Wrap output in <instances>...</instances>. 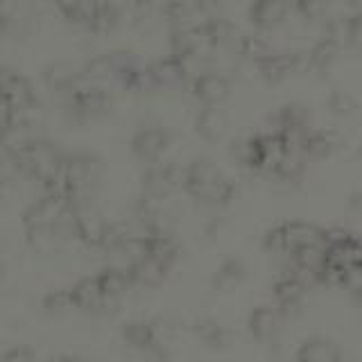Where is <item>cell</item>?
<instances>
[{
    "label": "cell",
    "instance_id": "6da1fadb",
    "mask_svg": "<svg viewBox=\"0 0 362 362\" xmlns=\"http://www.w3.org/2000/svg\"><path fill=\"white\" fill-rule=\"evenodd\" d=\"M100 175L102 165L95 156L73 154L64 158L59 175L41 188L43 192H57V195L66 197L73 204H86L100 184Z\"/></svg>",
    "mask_w": 362,
    "mask_h": 362
},
{
    "label": "cell",
    "instance_id": "7a4b0ae2",
    "mask_svg": "<svg viewBox=\"0 0 362 362\" xmlns=\"http://www.w3.org/2000/svg\"><path fill=\"white\" fill-rule=\"evenodd\" d=\"M9 158L18 175L37 179L41 186H45L59 175L66 156L59 143L48 139H28L9 147Z\"/></svg>",
    "mask_w": 362,
    "mask_h": 362
},
{
    "label": "cell",
    "instance_id": "3957f363",
    "mask_svg": "<svg viewBox=\"0 0 362 362\" xmlns=\"http://www.w3.org/2000/svg\"><path fill=\"white\" fill-rule=\"evenodd\" d=\"M184 190L192 199L211 206H224L235 195L233 181L206 158H195L184 170Z\"/></svg>",
    "mask_w": 362,
    "mask_h": 362
},
{
    "label": "cell",
    "instance_id": "277c9868",
    "mask_svg": "<svg viewBox=\"0 0 362 362\" xmlns=\"http://www.w3.org/2000/svg\"><path fill=\"white\" fill-rule=\"evenodd\" d=\"M326 235L322 226L310 222H283L265 233V249L272 254L299 256L305 252H322L326 245Z\"/></svg>",
    "mask_w": 362,
    "mask_h": 362
},
{
    "label": "cell",
    "instance_id": "5b68a950",
    "mask_svg": "<svg viewBox=\"0 0 362 362\" xmlns=\"http://www.w3.org/2000/svg\"><path fill=\"white\" fill-rule=\"evenodd\" d=\"M86 82V79H84ZM77 84L73 90H68L66 93V109L68 113L79 120H90V118H98L102 113H107L111 100H109V93L105 88H100L98 84L90 86V84Z\"/></svg>",
    "mask_w": 362,
    "mask_h": 362
},
{
    "label": "cell",
    "instance_id": "8992f818",
    "mask_svg": "<svg viewBox=\"0 0 362 362\" xmlns=\"http://www.w3.org/2000/svg\"><path fill=\"white\" fill-rule=\"evenodd\" d=\"M184 170L177 163H150V170L143 177V197L165 202V197L177 186H184Z\"/></svg>",
    "mask_w": 362,
    "mask_h": 362
},
{
    "label": "cell",
    "instance_id": "52a82bcc",
    "mask_svg": "<svg viewBox=\"0 0 362 362\" xmlns=\"http://www.w3.org/2000/svg\"><path fill=\"white\" fill-rule=\"evenodd\" d=\"M256 66L267 82H281L288 75L310 71V59L308 52H269Z\"/></svg>",
    "mask_w": 362,
    "mask_h": 362
},
{
    "label": "cell",
    "instance_id": "ba28073f",
    "mask_svg": "<svg viewBox=\"0 0 362 362\" xmlns=\"http://www.w3.org/2000/svg\"><path fill=\"white\" fill-rule=\"evenodd\" d=\"M190 68L179 57H168V59H158L150 66H145L147 86L150 88H173L186 84Z\"/></svg>",
    "mask_w": 362,
    "mask_h": 362
},
{
    "label": "cell",
    "instance_id": "9c48e42d",
    "mask_svg": "<svg viewBox=\"0 0 362 362\" xmlns=\"http://www.w3.org/2000/svg\"><path fill=\"white\" fill-rule=\"evenodd\" d=\"M170 147V134L163 127L141 129L132 139V154L143 163H156Z\"/></svg>",
    "mask_w": 362,
    "mask_h": 362
},
{
    "label": "cell",
    "instance_id": "30bf717a",
    "mask_svg": "<svg viewBox=\"0 0 362 362\" xmlns=\"http://www.w3.org/2000/svg\"><path fill=\"white\" fill-rule=\"evenodd\" d=\"M71 299H73V305L84 313H102V310H109L113 308V303L107 292L102 290L98 276L93 279H82L79 283H75V286L71 288Z\"/></svg>",
    "mask_w": 362,
    "mask_h": 362
},
{
    "label": "cell",
    "instance_id": "8fae6325",
    "mask_svg": "<svg viewBox=\"0 0 362 362\" xmlns=\"http://www.w3.org/2000/svg\"><path fill=\"white\" fill-rule=\"evenodd\" d=\"M294 0H254L249 7V21L258 30H274L288 21Z\"/></svg>",
    "mask_w": 362,
    "mask_h": 362
},
{
    "label": "cell",
    "instance_id": "7c38bea8",
    "mask_svg": "<svg viewBox=\"0 0 362 362\" xmlns=\"http://www.w3.org/2000/svg\"><path fill=\"white\" fill-rule=\"evenodd\" d=\"M192 95L204 105H222L231 93V82L220 73H197L190 82Z\"/></svg>",
    "mask_w": 362,
    "mask_h": 362
},
{
    "label": "cell",
    "instance_id": "4fadbf2b",
    "mask_svg": "<svg viewBox=\"0 0 362 362\" xmlns=\"http://www.w3.org/2000/svg\"><path fill=\"white\" fill-rule=\"evenodd\" d=\"M52 3L66 16V21L95 32L98 14H100V0H52Z\"/></svg>",
    "mask_w": 362,
    "mask_h": 362
},
{
    "label": "cell",
    "instance_id": "5bb4252c",
    "mask_svg": "<svg viewBox=\"0 0 362 362\" xmlns=\"http://www.w3.org/2000/svg\"><path fill=\"white\" fill-rule=\"evenodd\" d=\"M107 222L100 218V213H95L93 209L86 204H77V229H75V240L84 243L86 247H100L102 233H105Z\"/></svg>",
    "mask_w": 362,
    "mask_h": 362
},
{
    "label": "cell",
    "instance_id": "9a60e30c",
    "mask_svg": "<svg viewBox=\"0 0 362 362\" xmlns=\"http://www.w3.org/2000/svg\"><path fill=\"white\" fill-rule=\"evenodd\" d=\"M279 324H281V308H272V305H260L252 315H249V333H252L258 342H272L279 335Z\"/></svg>",
    "mask_w": 362,
    "mask_h": 362
},
{
    "label": "cell",
    "instance_id": "2e32d148",
    "mask_svg": "<svg viewBox=\"0 0 362 362\" xmlns=\"http://www.w3.org/2000/svg\"><path fill=\"white\" fill-rule=\"evenodd\" d=\"M305 290H308V283L294 274V272L279 279L274 286V299H276V305L281 308V313H288L290 308H299L305 297Z\"/></svg>",
    "mask_w": 362,
    "mask_h": 362
},
{
    "label": "cell",
    "instance_id": "e0dca14e",
    "mask_svg": "<svg viewBox=\"0 0 362 362\" xmlns=\"http://www.w3.org/2000/svg\"><path fill=\"white\" fill-rule=\"evenodd\" d=\"M195 132L202 136L204 141H220L224 132H226V116L222 113V109H218V105H206L195 120Z\"/></svg>",
    "mask_w": 362,
    "mask_h": 362
},
{
    "label": "cell",
    "instance_id": "ac0fdd59",
    "mask_svg": "<svg viewBox=\"0 0 362 362\" xmlns=\"http://www.w3.org/2000/svg\"><path fill=\"white\" fill-rule=\"evenodd\" d=\"M43 79H45V84H48V88L66 95L68 90H73L77 84L84 82V73H77L75 68L68 64H52L43 71Z\"/></svg>",
    "mask_w": 362,
    "mask_h": 362
},
{
    "label": "cell",
    "instance_id": "d6986e66",
    "mask_svg": "<svg viewBox=\"0 0 362 362\" xmlns=\"http://www.w3.org/2000/svg\"><path fill=\"white\" fill-rule=\"evenodd\" d=\"M98 281L113 303H118V299L122 297V294L127 292L132 286H136L129 267H107L98 274Z\"/></svg>",
    "mask_w": 362,
    "mask_h": 362
},
{
    "label": "cell",
    "instance_id": "ffe728a7",
    "mask_svg": "<svg viewBox=\"0 0 362 362\" xmlns=\"http://www.w3.org/2000/svg\"><path fill=\"white\" fill-rule=\"evenodd\" d=\"M122 337L124 342L134 349L141 351H150L158 346V331L154 328V324L150 322H129L122 326Z\"/></svg>",
    "mask_w": 362,
    "mask_h": 362
},
{
    "label": "cell",
    "instance_id": "44dd1931",
    "mask_svg": "<svg viewBox=\"0 0 362 362\" xmlns=\"http://www.w3.org/2000/svg\"><path fill=\"white\" fill-rule=\"evenodd\" d=\"M299 143H301V152L313 156V158L328 156V154H333V150L339 147L337 136L331 132H310L308 129L299 139Z\"/></svg>",
    "mask_w": 362,
    "mask_h": 362
},
{
    "label": "cell",
    "instance_id": "7402d4cb",
    "mask_svg": "<svg viewBox=\"0 0 362 362\" xmlns=\"http://www.w3.org/2000/svg\"><path fill=\"white\" fill-rule=\"evenodd\" d=\"M299 360H339L342 358V351L339 346L328 337H310L301 342L297 351Z\"/></svg>",
    "mask_w": 362,
    "mask_h": 362
},
{
    "label": "cell",
    "instance_id": "603a6c76",
    "mask_svg": "<svg viewBox=\"0 0 362 362\" xmlns=\"http://www.w3.org/2000/svg\"><path fill=\"white\" fill-rule=\"evenodd\" d=\"M276 122H279V129L281 132H288L292 136L299 134L301 136L308 132V127H305V122H308V113H305L303 107L299 105H286L276 116Z\"/></svg>",
    "mask_w": 362,
    "mask_h": 362
},
{
    "label": "cell",
    "instance_id": "cb8c5ba5",
    "mask_svg": "<svg viewBox=\"0 0 362 362\" xmlns=\"http://www.w3.org/2000/svg\"><path fill=\"white\" fill-rule=\"evenodd\" d=\"M245 272H247V269H245V263H243V260L229 258V260H224V263L220 265V269L213 274L211 286H213V290H229V288L235 286V283H240V281H243Z\"/></svg>",
    "mask_w": 362,
    "mask_h": 362
},
{
    "label": "cell",
    "instance_id": "d4e9b609",
    "mask_svg": "<svg viewBox=\"0 0 362 362\" xmlns=\"http://www.w3.org/2000/svg\"><path fill=\"white\" fill-rule=\"evenodd\" d=\"M195 333L204 344L209 346H226L231 339V333L224 326H220L213 320H197L195 322Z\"/></svg>",
    "mask_w": 362,
    "mask_h": 362
},
{
    "label": "cell",
    "instance_id": "484cf974",
    "mask_svg": "<svg viewBox=\"0 0 362 362\" xmlns=\"http://www.w3.org/2000/svg\"><path fill=\"white\" fill-rule=\"evenodd\" d=\"M192 16H195V25L197 28L224 18L222 0H192Z\"/></svg>",
    "mask_w": 362,
    "mask_h": 362
},
{
    "label": "cell",
    "instance_id": "4316f807",
    "mask_svg": "<svg viewBox=\"0 0 362 362\" xmlns=\"http://www.w3.org/2000/svg\"><path fill=\"white\" fill-rule=\"evenodd\" d=\"M339 45L331 39H322L315 48L308 52V59H310V71H326L328 66L335 62Z\"/></svg>",
    "mask_w": 362,
    "mask_h": 362
},
{
    "label": "cell",
    "instance_id": "83f0119b",
    "mask_svg": "<svg viewBox=\"0 0 362 362\" xmlns=\"http://www.w3.org/2000/svg\"><path fill=\"white\" fill-rule=\"evenodd\" d=\"M124 16V11L120 3L116 0H100V14H98V28L95 32H109L116 25H120V21Z\"/></svg>",
    "mask_w": 362,
    "mask_h": 362
},
{
    "label": "cell",
    "instance_id": "f1b7e54d",
    "mask_svg": "<svg viewBox=\"0 0 362 362\" xmlns=\"http://www.w3.org/2000/svg\"><path fill=\"white\" fill-rule=\"evenodd\" d=\"M235 54L243 57V59H249V62H260L265 59V57L269 54V48L265 45V41H260L258 37H240V41H238L235 45Z\"/></svg>",
    "mask_w": 362,
    "mask_h": 362
},
{
    "label": "cell",
    "instance_id": "f546056e",
    "mask_svg": "<svg viewBox=\"0 0 362 362\" xmlns=\"http://www.w3.org/2000/svg\"><path fill=\"white\" fill-rule=\"evenodd\" d=\"M328 109L335 116H351L356 111V100L344 90H333L331 98H328Z\"/></svg>",
    "mask_w": 362,
    "mask_h": 362
},
{
    "label": "cell",
    "instance_id": "4dcf8cb0",
    "mask_svg": "<svg viewBox=\"0 0 362 362\" xmlns=\"http://www.w3.org/2000/svg\"><path fill=\"white\" fill-rule=\"evenodd\" d=\"M333 0H294V7H297L299 14L305 18H320L324 11L331 7Z\"/></svg>",
    "mask_w": 362,
    "mask_h": 362
},
{
    "label": "cell",
    "instance_id": "1f68e13d",
    "mask_svg": "<svg viewBox=\"0 0 362 362\" xmlns=\"http://www.w3.org/2000/svg\"><path fill=\"white\" fill-rule=\"evenodd\" d=\"M71 305H73L71 290H57V292L45 294V299H43V308L50 310V313L66 310V308H71Z\"/></svg>",
    "mask_w": 362,
    "mask_h": 362
},
{
    "label": "cell",
    "instance_id": "d6a6232c",
    "mask_svg": "<svg viewBox=\"0 0 362 362\" xmlns=\"http://www.w3.org/2000/svg\"><path fill=\"white\" fill-rule=\"evenodd\" d=\"M21 3L23 0H0L3 5V25H11V21L18 18V11H21Z\"/></svg>",
    "mask_w": 362,
    "mask_h": 362
},
{
    "label": "cell",
    "instance_id": "836d02e7",
    "mask_svg": "<svg viewBox=\"0 0 362 362\" xmlns=\"http://www.w3.org/2000/svg\"><path fill=\"white\" fill-rule=\"evenodd\" d=\"M34 358V354H32V351L30 349H11V351H7V354H5V360L7 362H11V360H21V362H28V360H32Z\"/></svg>",
    "mask_w": 362,
    "mask_h": 362
},
{
    "label": "cell",
    "instance_id": "e575fe53",
    "mask_svg": "<svg viewBox=\"0 0 362 362\" xmlns=\"http://www.w3.org/2000/svg\"><path fill=\"white\" fill-rule=\"evenodd\" d=\"M349 206H351V209H360V206H362V192H354V195H351Z\"/></svg>",
    "mask_w": 362,
    "mask_h": 362
},
{
    "label": "cell",
    "instance_id": "d590c367",
    "mask_svg": "<svg viewBox=\"0 0 362 362\" xmlns=\"http://www.w3.org/2000/svg\"><path fill=\"white\" fill-rule=\"evenodd\" d=\"M129 3L134 5V7H150L154 0H129Z\"/></svg>",
    "mask_w": 362,
    "mask_h": 362
},
{
    "label": "cell",
    "instance_id": "8d00e7d4",
    "mask_svg": "<svg viewBox=\"0 0 362 362\" xmlns=\"http://www.w3.org/2000/svg\"><path fill=\"white\" fill-rule=\"evenodd\" d=\"M360 158H362V150H360Z\"/></svg>",
    "mask_w": 362,
    "mask_h": 362
}]
</instances>
